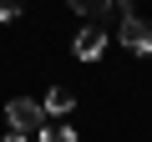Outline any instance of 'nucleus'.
<instances>
[{
	"instance_id": "nucleus-1",
	"label": "nucleus",
	"mask_w": 152,
	"mask_h": 142,
	"mask_svg": "<svg viewBox=\"0 0 152 142\" xmlns=\"http://www.w3.org/2000/svg\"><path fill=\"white\" fill-rule=\"evenodd\" d=\"M5 122H10L15 137H26V132L46 127V112H41V102H31V97H10V102H5Z\"/></svg>"
},
{
	"instance_id": "nucleus-2",
	"label": "nucleus",
	"mask_w": 152,
	"mask_h": 142,
	"mask_svg": "<svg viewBox=\"0 0 152 142\" xmlns=\"http://www.w3.org/2000/svg\"><path fill=\"white\" fill-rule=\"evenodd\" d=\"M117 41H122L132 56H152V20L127 15V20H122V31H117Z\"/></svg>"
},
{
	"instance_id": "nucleus-3",
	"label": "nucleus",
	"mask_w": 152,
	"mask_h": 142,
	"mask_svg": "<svg viewBox=\"0 0 152 142\" xmlns=\"http://www.w3.org/2000/svg\"><path fill=\"white\" fill-rule=\"evenodd\" d=\"M71 51H76V61H96V56L107 51V31L86 20V26H81V36H76V41H71Z\"/></svg>"
},
{
	"instance_id": "nucleus-4",
	"label": "nucleus",
	"mask_w": 152,
	"mask_h": 142,
	"mask_svg": "<svg viewBox=\"0 0 152 142\" xmlns=\"http://www.w3.org/2000/svg\"><path fill=\"white\" fill-rule=\"evenodd\" d=\"M71 107H76V91H66V86H51V91H46V102H41V112H46V117H66Z\"/></svg>"
},
{
	"instance_id": "nucleus-5",
	"label": "nucleus",
	"mask_w": 152,
	"mask_h": 142,
	"mask_svg": "<svg viewBox=\"0 0 152 142\" xmlns=\"http://www.w3.org/2000/svg\"><path fill=\"white\" fill-rule=\"evenodd\" d=\"M66 5L81 15V20H91V26H102V20L112 15V0H66Z\"/></svg>"
},
{
	"instance_id": "nucleus-6",
	"label": "nucleus",
	"mask_w": 152,
	"mask_h": 142,
	"mask_svg": "<svg viewBox=\"0 0 152 142\" xmlns=\"http://www.w3.org/2000/svg\"><path fill=\"white\" fill-rule=\"evenodd\" d=\"M41 142H81L71 127H41Z\"/></svg>"
},
{
	"instance_id": "nucleus-7",
	"label": "nucleus",
	"mask_w": 152,
	"mask_h": 142,
	"mask_svg": "<svg viewBox=\"0 0 152 142\" xmlns=\"http://www.w3.org/2000/svg\"><path fill=\"white\" fill-rule=\"evenodd\" d=\"M20 10H26V0H0V20H15Z\"/></svg>"
},
{
	"instance_id": "nucleus-8",
	"label": "nucleus",
	"mask_w": 152,
	"mask_h": 142,
	"mask_svg": "<svg viewBox=\"0 0 152 142\" xmlns=\"http://www.w3.org/2000/svg\"><path fill=\"white\" fill-rule=\"evenodd\" d=\"M0 142H26V137H15V132H10V137H0Z\"/></svg>"
}]
</instances>
